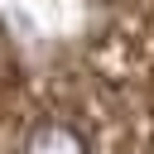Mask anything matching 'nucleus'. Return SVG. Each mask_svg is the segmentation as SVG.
<instances>
[{
  "label": "nucleus",
  "mask_w": 154,
  "mask_h": 154,
  "mask_svg": "<svg viewBox=\"0 0 154 154\" xmlns=\"http://www.w3.org/2000/svg\"><path fill=\"white\" fill-rule=\"evenodd\" d=\"M24 154H87V140L67 125V120H43L29 130Z\"/></svg>",
  "instance_id": "obj_1"
}]
</instances>
